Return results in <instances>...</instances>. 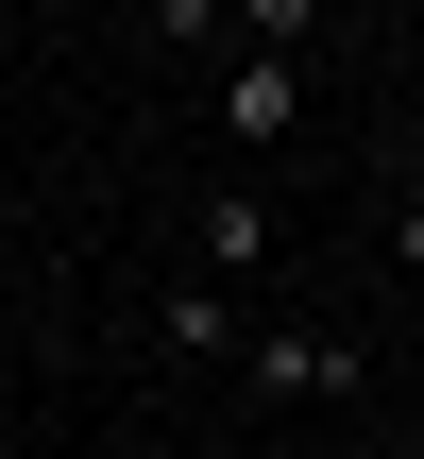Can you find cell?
I'll return each mask as SVG.
<instances>
[{"mask_svg":"<svg viewBox=\"0 0 424 459\" xmlns=\"http://www.w3.org/2000/svg\"><path fill=\"white\" fill-rule=\"evenodd\" d=\"M221 341H238V290L187 273V290H170V358H221Z\"/></svg>","mask_w":424,"mask_h":459,"instance_id":"cell-4","label":"cell"},{"mask_svg":"<svg viewBox=\"0 0 424 459\" xmlns=\"http://www.w3.org/2000/svg\"><path fill=\"white\" fill-rule=\"evenodd\" d=\"M221 136H289V51H238L221 68Z\"/></svg>","mask_w":424,"mask_h":459,"instance_id":"cell-2","label":"cell"},{"mask_svg":"<svg viewBox=\"0 0 424 459\" xmlns=\"http://www.w3.org/2000/svg\"><path fill=\"white\" fill-rule=\"evenodd\" d=\"M187 238H204V273H255V255H272V204H255V187H204Z\"/></svg>","mask_w":424,"mask_h":459,"instance_id":"cell-3","label":"cell"},{"mask_svg":"<svg viewBox=\"0 0 424 459\" xmlns=\"http://www.w3.org/2000/svg\"><path fill=\"white\" fill-rule=\"evenodd\" d=\"M255 392L289 409V392H357V341H323V324H272L255 341Z\"/></svg>","mask_w":424,"mask_h":459,"instance_id":"cell-1","label":"cell"},{"mask_svg":"<svg viewBox=\"0 0 424 459\" xmlns=\"http://www.w3.org/2000/svg\"><path fill=\"white\" fill-rule=\"evenodd\" d=\"M306 17H323V0H238V34H255V51H306Z\"/></svg>","mask_w":424,"mask_h":459,"instance_id":"cell-5","label":"cell"},{"mask_svg":"<svg viewBox=\"0 0 424 459\" xmlns=\"http://www.w3.org/2000/svg\"><path fill=\"white\" fill-rule=\"evenodd\" d=\"M391 255H408V273H424V204H408V238H391Z\"/></svg>","mask_w":424,"mask_h":459,"instance_id":"cell-6","label":"cell"}]
</instances>
